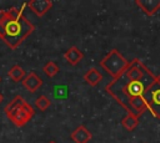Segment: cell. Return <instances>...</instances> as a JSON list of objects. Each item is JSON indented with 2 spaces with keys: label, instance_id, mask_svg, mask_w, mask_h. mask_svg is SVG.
<instances>
[{
  "label": "cell",
  "instance_id": "cell-20",
  "mask_svg": "<svg viewBox=\"0 0 160 143\" xmlns=\"http://www.w3.org/2000/svg\"><path fill=\"white\" fill-rule=\"evenodd\" d=\"M0 81H1V78H0Z\"/></svg>",
  "mask_w": 160,
  "mask_h": 143
},
{
  "label": "cell",
  "instance_id": "cell-13",
  "mask_svg": "<svg viewBox=\"0 0 160 143\" xmlns=\"http://www.w3.org/2000/svg\"><path fill=\"white\" fill-rule=\"evenodd\" d=\"M26 103V101L22 98V96H20V95H18V96H15L9 103H8V106L4 108V112H5V114L8 116V114H10V113H12L14 111H16V109H19L20 107H22L24 104Z\"/></svg>",
  "mask_w": 160,
  "mask_h": 143
},
{
  "label": "cell",
  "instance_id": "cell-7",
  "mask_svg": "<svg viewBox=\"0 0 160 143\" xmlns=\"http://www.w3.org/2000/svg\"><path fill=\"white\" fill-rule=\"evenodd\" d=\"M70 138L74 143H89L92 138L91 132L85 126H78L70 134Z\"/></svg>",
  "mask_w": 160,
  "mask_h": 143
},
{
  "label": "cell",
  "instance_id": "cell-1",
  "mask_svg": "<svg viewBox=\"0 0 160 143\" xmlns=\"http://www.w3.org/2000/svg\"><path fill=\"white\" fill-rule=\"evenodd\" d=\"M34 30L35 26L20 9L10 7L0 10V39L11 50L18 48Z\"/></svg>",
  "mask_w": 160,
  "mask_h": 143
},
{
  "label": "cell",
  "instance_id": "cell-3",
  "mask_svg": "<svg viewBox=\"0 0 160 143\" xmlns=\"http://www.w3.org/2000/svg\"><path fill=\"white\" fill-rule=\"evenodd\" d=\"M142 98L151 114L160 119V75L156 76L155 82L145 91Z\"/></svg>",
  "mask_w": 160,
  "mask_h": 143
},
{
  "label": "cell",
  "instance_id": "cell-10",
  "mask_svg": "<svg viewBox=\"0 0 160 143\" xmlns=\"http://www.w3.org/2000/svg\"><path fill=\"white\" fill-rule=\"evenodd\" d=\"M64 57H65V60H66L70 65L75 66V65H78V63L84 58V53H82L76 46H71V47L64 53Z\"/></svg>",
  "mask_w": 160,
  "mask_h": 143
},
{
  "label": "cell",
  "instance_id": "cell-6",
  "mask_svg": "<svg viewBox=\"0 0 160 143\" xmlns=\"http://www.w3.org/2000/svg\"><path fill=\"white\" fill-rule=\"evenodd\" d=\"M26 5L36 16L41 17L52 7L54 2L51 0H31Z\"/></svg>",
  "mask_w": 160,
  "mask_h": 143
},
{
  "label": "cell",
  "instance_id": "cell-8",
  "mask_svg": "<svg viewBox=\"0 0 160 143\" xmlns=\"http://www.w3.org/2000/svg\"><path fill=\"white\" fill-rule=\"evenodd\" d=\"M22 86L29 92H35L42 86V80L39 77L36 72H30L26 75V77L22 80Z\"/></svg>",
  "mask_w": 160,
  "mask_h": 143
},
{
  "label": "cell",
  "instance_id": "cell-16",
  "mask_svg": "<svg viewBox=\"0 0 160 143\" xmlns=\"http://www.w3.org/2000/svg\"><path fill=\"white\" fill-rule=\"evenodd\" d=\"M42 71H44V73H45L46 76H49V77H55V76L60 72V67H59V65L55 63L54 61H48V62L44 65Z\"/></svg>",
  "mask_w": 160,
  "mask_h": 143
},
{
  "label": "cell",
  "instance_id": "cell-14",
  "mask_svg": "<svg viewBox=\"0 0 160 143\" xmlns=\"http://www.w3.org/2000/svg\"><path fill=\"white\" fill-rule=\"evenodd\" d=\"M131 108H132V113L135 116L140 117L148 109V106H146V103H145L142 97H136V98L131 99Z\"/></svg>",
  "mask_w": 160,
  "mask_h": 143
},
{
  "label": "cell",
  "instance_id": "cell-17",
  "mask_svg": "<svg viewBox=\"0 0 160 143\" xmlns=\"http://www.w3.org/2000/svg\"><path fill=\"white\" fill-rule=\"evenodd\" d=\"M35 106H36L38 109H40V111L44 112V111L49 109V107L51 106V101L49 99V97L41 95V96H39V97L36 98V101H35Z\"/></svg>",
  "mask_w": 160,
  "mask_h": 143
},
{
  "label": "cell",
  "instance_id": "cell-11",
  "mask_svg": "<svg viewBox=\"0 0 160 143\" xmlns=\"http://www.w3.org/2000/svg\"><path fill=\"white\" fill-rule=\"evenodd\" d=\"M84 80H85L86 83H89L90 86L95 87V86H98V85L101 82V80H102V75L100 73L99 70H96V68L92 67V68H89V70L85 72V75H84Z\"/></svg>",
  "mask_w": 160,
  "mask_h": 143
},
{
  "label": "cell",
  "instance_id": "cell-19",
  "mask_svg": "<svg viewBox=\"0 0 160 143\" xmlns=\"http://www.w3.org/2000/svg\"><path fill=\"white\" fill-rule=\"evenodd\" d=\"M49 143H55V142H54V141H50V142H49Z\"/></svg>",
  "mask_w": 160,
  "mask_h": 143
},
{
  "label": "cell",
  "instance_id": "cell-5",
  "mask_svg": "<svg viewBox=\"0 0 160 143\" xmlns=\"http://www.w3.org/2000/svg\"><path fill=\"white\" fill-rule=\"evenodd\" d=\"M34 114H35V109L26 102L22 107H20L19 109L14 111L10 114H8V117L16 127H22L34 117Z\"/></svg>",
  "mask_w": 160,
  "mask_h": 143
},
{
  "label": "cell",
  "instance_id": "cell-9",
  "mask_svg": "<svg viewBox=\"0 0 160 143\" xmlns=\"http://www.w3.org/2000/svg\"><path fill=\"white\" fill-rule=\"evenodd\" d=\"M135 4L148 16H152L160 9V0H135Z\"/></svg>",
  "mask_w": 160,
  "mask_h": 143
},
{
  "label": "cell",
  "instance_id": "cell-12",
  "mask_svg": "<svg viewBox=\"0 0 160 143\" xmlns=\"http://www.w3.org/2000/svg\"><path fill=\"white\" fill-rule=\"evenodd\" d=\"M121 126L126 131L131 132L139 126V117L135 114H131V113H126V116H124L121 119Z\"/></svg>",
  "mask_w": 160,
  "mask_h": 143
},
{
  "label": "cell",
  "instance_id": "cell-15",
  "mask_svg": "<svg viewBox=\"0 0 160 143\" xmlns=\"http://www.w3.org/2000/svg\"><path fill=\"white\" fill-rule=\"evenodd\" d=\"M8 76H9L14 82H20V81L22 82V80L26 77L25 71L22 70V67H21L20 65H14V66L9 70Z\"/></svg>",
  "mask_w": 160,
  "mask_h": 143
},
{
  "label": "cell",
  "instance_id": "cell-2",
  "mask_svg": "<svg viewBox=\"0 0 160 143\" xmlns=\"http://www.w3.org/2000/svg\"><path fill=\"white\" fill-rule=\"evenodd\" d=\"M100 66H101L114 80H116V78H120V77L125 73V71H126V68H128V66H129V61L119 52V50L112 48V50L100 61Z\"/></svg>",
  "mask_w": 160,
  "mask_h": 143
},
{
  "label": "cell",
  "instance_id": "cell-18",
  "mask_svg": "<svg viewBox=\"0 0 160 143\" xmlns=\"http://www.w3.org/2000/svg\"><path fill=\"white\" fill-rule=\"evenodd\" d=\"M2 99H4V97H2V95H1V93H0V103H1V102H2Z\"/></svg>",
  "mask_w": 160,
  "mask_h": 143
},
{
  "label": "cell",
  "instance_id": "cell-4",
  "mask_svg": "<svg viewBox=\"0 0 160 143\" xmlns=\"http://www.w3.org/2000/svg\"><path fill=\"white\" fill-rule=\"evenodd\" d=\"M105 91H106L110 96H112V97L115 98V101H116L122 108L126 109L128 113L134 114V113H132V108H131V101H130V98L125 95V92L122 91V86H121L120 78L112 80L111 82H109V83L106 85V87H105Z\"/></svg>",
  "mask_w": 160,
  "mask_h": 143
}]
</instances>
